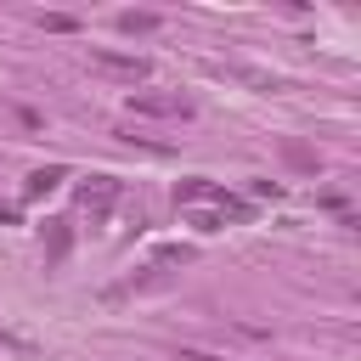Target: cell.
Returning <instances> with one entry per match:
<instances>
[{
  "mask_svg": "<svg viewBox=\"0 0 361 361\" xmlns=\"http://www.w3.org/2000/svg\"><path fill=\"white\" fill-rule=\"evenodd\" d=\"M175 203H180V209L203 203V209H220V214H237V220H248V203H243V197H231L226 186L203 180V175H192V180H175Z\"/></svg>",
  "mask_w": 361,
  "mask_h": 361,
  "instance_id": "obj_1",
  "label": "cell"
},
{
  "mask_svg": "<svg viewBox=\"0 0 361 361\" xmlns=\"http://www.w3.org/2000/svg\"><path fill=\"white\" fill-rule=\"evenodd\" d=\"M124 107H130L135 118H192V102L175 96V90H130Z\"/></svg>",
  "mask_w": 361,
  "mask_h": 361,
  "instance_id": "obj_2",
  "label": "cell"
},
{
  "mask_svg": "<svg viewBox=\"0 0 361 361\" xmlns=\"http://www.w3.org/2000/svg\"><path fill=\"white\" fill-rule=\"evenodd\" d=\"M90 68H96V73H107V79H124V85H135V79H147V73H152V62H147V56H124V51H96V56H90Z\"/></svg>",
  "mask_w": 361,
  "mask_h": 361,
  "instance_id": "obj_3",
  "label": "cell"
},
{
  "mask_svg": "<svg viewBox=\"0 0 361 361\" xmlns=\"http://www.w3.org/2000/svg\"><path fill=\"white\" fill-rule=\"evenodd\" d=\"M79 203H85L90 214H107V209L118 203V180H113V175H90V180L79 186Z\"/></svg>",
  "mask_w": 361,
  "mask_h": 361,
  "instance_id": "obj_4",
  "label": "cell"
},
{
  "mask_svg": "<svg viewBox=\"0 0 361 361\" xmlns=\"http://www.w3.org/2000/svg\"><path fill=\"white\" fill-rule=\"evenodd\" d=\"M68 248H73V231H68V220H51V237H45V259L56 265V259H68Z\"/></svg>",
  "mask_w": 361,
  "mask_h": 361,
  "instance_id": "obj_5",
  "label": "cell"
},
{
  "mask_svg": "<svg viewBox=\"0 0 361 361\" xmlns=\"http://www.w3.org/2000/svg\"><path fill=\"white\" fill-rule=\"evenodd\" d=\"M158 23H164L158 11H118V28L124 34H158Z\"/></svg>",
  "mask_w": 361,
  "mask_h": 361,
  "instance_id": "obj_6",
  "label": "cell"
},
{
  "mask_svg": "<svg viewBox=\"0 0 361 361\" xmlns=\"http://www.w3.org/2000/svg\"><path fill=\"white\" fill-rule=\"evenodd\" d=\"M56 180H62V164H45V169H34V175H28V186H23V192H28V197H45Z\"/></svg>",
  "mask_w": 361,
  "mask_h": 361,
  "instance_id": "obj_7",
  "label": "cell"
},
{
  "mask_svg": "<svg viewBox=\"0 0 361 361\" xmlns=\"http://www.w3.org/2000/svg\"><path fill=\"white\" fill-rule=\"evenodd\" d=\"M39 28H51V34H73L79 23H73L68 11H45V17H39Z\"/></svg>",
  "mask_w": 361,
  "mask_h": 361,
  "instance_id": "obj_8",
  "label": "cell"
},
{
  "mask_svg": "<svg viewBox=\"0 0 361 361\" xmlns=\"http://www.w3.org/2000/svg\"><path fill=\"white\" fill-rule=\"evenodd\" d=\"M288 158H293L299 169H316V152H310V147H288Z\"/></svg>",
  "mask_w": 361,
  "mask_h": 361,
  "instance_id": "obj_9",
  "label": "cell"
},
{
  "mask_svg": "<svg viewBox=\"0 0 361 361\" xmlns=\"http://www.w3.org/2000/svg\"><path fill=\"white\" fill-rule=\"evenodd\" d=\"M180 361H220V355H209V350H180Z\"/></svg>",
  "mask_w": 361,
  "mask_h": 361,
  "instance_id": "obj_10",
  "label": "cell"
}]
</instances>
